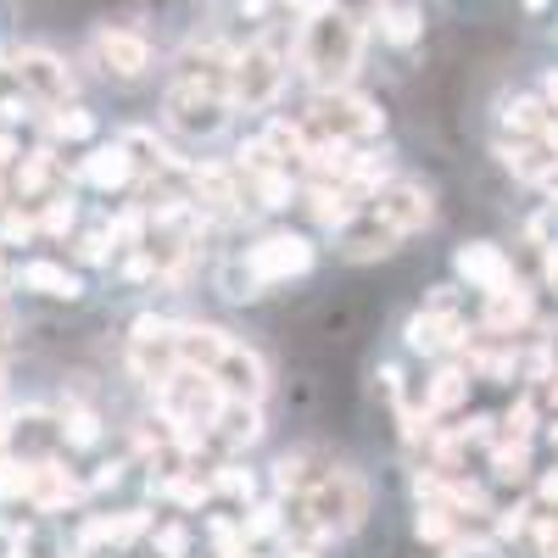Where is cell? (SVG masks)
<instances>
[{
	"label": "cell",
	"instance_id": "6da1fadb",
	"mask_svg": "<svg viewBox=\"0 0 558 558\" xmlns=\"http://www.w3.org/2000/svg\"><path fill=\"white\" fill-rule=\"evenodd\" d=\"M357 51H363V23H352L347 12L324 7L302 23V68L318 89H341L357 68Z\"/></svg>",
	"mask_w": 558,
	"mask_h": 558
},
{
	"label": "cell",
	"instance_id": "7a4b0ae2",
	"mask_svg": "<svg viewBox=\"0 0 558 558\" xmlns=\"http://www.w3.org/2000/svg\"><path fill=\"white\" fill-rule=\"evenodd\" d=\"M302 514H307V525H313L318 536H347V531H357L363 514H368V492H363L357 475L330 470V475H318V481L307 486Z\"/></svg>",
	"mask_w": 558,
	"mask_h": 558
},
{
	"label": "cell",
	"instance_id": "3957f363",
	"mask_svg": "<svg viewBox=\"0 0 558 558\" xmlns=\"http://www.w3.org/2000/svg\"><path fill=\"white\" fill-rule=\"evenodd\" d=\"M380 107L352 96V89H324L307 112V140H324V146H347V140H363V134H380Z\"/></svg>",
	"mask_w": 558,
	"mask_h": 558
},
{
	"label": "cell",
	"instance_id": "277c9868",
	"mask_svg": "<svg viewBox=\"0 0 558 558\" xmlns=\"http://www.w3.org/2000/svg\"><path fill=\"white\" fill-rule=\"evenodd\" d=\"M363 213L380 218L397 241H408V235H418V229L430 223V191L413 184V179H391V184H380V191L363 202Z\"/></svg>",
	"mask_w": 558,
	"mask_h": 558
},
{
	"label": "cell",
	"instance_id": "5b68a950",
	"mask_svg": "<svg viewBox=\"0 0 558 558\" xmlns=\"http://www.w3.org/2000/svg\"><path fill=\"white\" fill-rule=\"evenodd\" d=\"M286 84V68H279L274 45H246V51L229 62V101L235 107H268Z\"/></svg>",
	"mask_w": 558,
	"mask_h": 558
},
{
	"label": "cell",
	"instance_id": "8992f818",
	"mask_svg": "<svg viewBox=\"0 0 558 558\" xmlns=\"http://www.w3.org/2000/svg\"><path fill=\"white\" fill-rule=\"evenodd\" d=\"M241 263L252 268L257 286H286V279H296V274L313 268V241L307 235H263Z\"/></svg>",
	"mask_w": 558,
	"mask_h": 558
},
{
	"label": "cell",
	"instance_id": "52a82bcc",
	"mask_svg": "<svg viewBox=\"0 0 558 558\" xmlns=\"http://www.w3.org/2000/svg\"><path fill=\"white\" fill-rule=\"evenodd\" d=\"M223 96L213 84H191V78H179L173 89H168V123L179 129V134H196V140H207V134H218L223 129Z\"/></svg>",
	"mask_w": 558,
	"mask_h": 558
},
{
	"label": "cell",
	"instance_id": "ba28073f",
	"mask_svg": "<svg viewBox=\"0 0 558 558\" xmlns=\"http://www.w3.org/2000/svg\"><path fill=\"white\" fill-rule=\"evenodd\" d=\"M129 363H134L151 386H162L173 368H179V324H168V318H140V324H134V341H129Z\"/></svg>",
	"mask_w": 558,
	"mask_h": 558
},
{
	"label": "cell",
	"instance_id": "9c48e42d",
	"mask_svg": "<svg viewBox=\"0 0 558 558\" xmlns=\"http://www.w3.org/2000/svg\"><path fill=\"white\" fill-rule=\"evenodd\" d=\"M12 73H17V84L28 89V96L45 101V107H68V96H73V78H68V68L51 51H17Z\"/></svg>",
	"mask_w": 558,
	"mask_h": 558
},
{
	"label": "cell",
	"instance_id": "30bf717a",
	"mask_svg": "<svg viewBox=\"0 0 558 558\" xmlns=\"http://www.w3.org/2000/svg\"><path fill=\"white\" fill-rule=\"evenodd\" d=\"M23 497L39 508V514H57V508H68V502H78V497H84V486H78L68 470H57L51 458H39V463H28Z\"/></svg>",
	"mask_w": 558,
	"mask_h": 558
},
{
	"label": "cell",
	"instance_id": "8fae6325",
	"mask_svg": "<svg viewBox=\"0 0 558 558\" xmlns=\"http://www.w3.org/2000/svg\"><path fill=\"white\" fill-rule=\"evenodd\" d=\"M458 274L470 279L475 291H486V296H497V291H508L514 286V263H508L497 246H486V241H475V246H458Z\"/></svg>",
	"mask_w": 558,
	"mask_h": 558
},
{
	"label": "cell",
	"instance_id": "7c38bea8",
	"mask_svg": "<svg viewBox=\"0 0 558 558\" xmlns=\"http://www.w3.org/2000/svg\"><path fill=\"white\" fill-rule=\"evenodd\" d=\"M96 57H101L107 73L140 78V73L151 68V45L140 39V34H129V28H101V34H96Z\"/></svg>",
	"mask_w": 558,
	"mask_h": 558
},
{
	"label": "cell",
	"instance_id": "4fadbf2b",
	"mask_svg": "<svg viewBox=\"0 0 558 558\" xmlns=\"http://www.w3.org/2000/svg\"><path fill=\"white\" fill-rule=\"evenodd\" d=\"M17 286L23 291H39V296H51V302H73L84 286H78V274L62 268V263H23L17 268Z\"/></svg>",
	"mask_w": 558,
	"mask_h": 558
},
{
	"label": "cell",
	"instance_id": "5bb4252c",
	"mask_svg": "<svg viewBox=\"0 0 558 558\" xmlns=\"http://www.w3.org/2000/svg\"><path fill=\"white\" fill-rule=\"evenodd\" d=\"M129 179H134L129 146H101V151L84 157V184H96V191H123Z\"/></svg>",
	"mask_w": 558,
	"mask_h": 558
},
{
	"label": "cell",
	"instance_id": "9a60e30c",
	"mask_svg": "<svg viewBox=\"0 0 558 558\" xmlns=\"http://www.w3.org/2000/svg\"><path fill=\"white\" fill-rule=\"evenodd\" d=\"M452 341H458V318H452V313L425 307V313L408 318V347H413V352H447Z\"/></svg>",
	"mask_w": 558,
	"mask_h": 558
},
{
	"label": "cell",
	"instance_id": "2e32d148",
	"mask_svg": "<svg viewBox=\"0 0 558 558\" xmlns=\"http://www.w3.org/2000/svg\"><path fill=\"white\" fill-rule=\"evenodd\" d=\"M134 536H146V514H118V520H89L84 525V536H78V553H89V547H101V542H112V547H123V542H134Z\"/></svg>",
	"mask_w": 558,
	"mask_h": 558
},
{
	"label": "cell",
	"instance_id": "e0dca14e",
	"mask_svg": "<svg viewBox=\"0 0 558 558\" xmlns=\"http://www.w3.org/2000/svg\"><path fill=\"white\" fill-rule=\"evenodd\" d=\"M218 436H223L229 447L257 441V436H263V425H257V402H223V413H218Z\"/></svg>",
	"mask_w": 558,
	"mask_h": 558
},
{
	"label": "cell",
	"instance_id": "ac0fdd59",
	"mask_svg": "<svg viewBox=\"0 0 558 558\" xmlns=\"http://www.w3.org/2000/svg\"><path fill=\"white\" fill-rule=\"evenodd\" d=\"M486 302H492V307H486L492 330H514V324L531 318V291H520V286H508V291H497V296H486Z\"/></svg>",
	"mask_w": 558,
	"mask_h": 558
},
{
	"label": "cell",
	"instance_id": "d6986e66",
	"mask_svg": "<svg viewBox=\"0 0 558 558\" xmlns=\"http://www.w3.org/2000/svg\"><path fill=\"white\" fill-rule=\"evenodd\" d=\"M380 34L391 45H413L418 34H425V12L418 7H380Z\"/></svg>",
	"mask_w": 558,
	"mask_h": 558
},
{
	"label": "cell",
	"instance_id": "ffe728a7",
	"mask_svg": "<svg viewBox=\"0 0 558 558\" xmlns=\"http://www.w3.org/2000/svg\"><path fill=\"white\" fill-rule=\"evenodd\" d=\"M463 391H470V375H463V368H441V375L430 380L425 408H430V413H452V408L463 402Z\"/></svg>",
	"mask_w": 558,
	"mask_h": 558
},
{
	"label": "cell",
	"instance_id": "44dd1931",
	"mask_svg": "<svg viewBox=\"0 0 558 558\" xmlns=\"http://www.w3.org/2000/svg\"><path fill=\"white\" fill-rule=\"evenodd\" d=\"M502 123H508V129H520V134H547L553 112H547L536 96H514V101H508V112H502Z\"/></svg>",
	"mask_w": 558,
	"mask_h": 558
},
{
	"label": "cell",
	"instance_id": "7402d4cb",
	"mask_svg": "<svg viewBox=\"0 0 558 558\" xmlns=\"http://www.w3.org/2000/svg\"><path fill=\"white\" fill-rule=\"evenodd\" d=\"M62 441L68 447H96L101 441V418L89 413V408H68L62 413Z\"/></svg>",
	"mask_w": 558,
	"mask_h": 558
},
{
	"label": "cell",
	"instance_id": "603a6c76",
	"mask_svg": "<svg viewBox=\"0 0 558 558\" xmlns=\"http://www.w3.org/2000/svg\"><path fill=\"white\" fill-rule=\"evenodd\" d=\"M57 179V157L51 151H34V157H23V173H17V191L23 196H39L45 184Z\"/></svg>",
	"mask_w": 558,
	"mask_h": 558
},
{
	"label": "cell",
	"instance_id": "cb8c5ba5",
	"mask_svg": "<svg viewBox=\"0 0 558 558\" xmlns=\"http://www.w3.org/2000/svg\"><path fill=\"white\" fill-rule=\"evenodd\" d=\"M492 470L502 475V481H520L525 475V441L514 436V441H497L492 447Z\"/></svg>",
	"mask_w": 558,
	"mask_h": 558
},
{
	"label": "cell",
	"instance_id": "d4e9b609",
	"mask_svg": "<svg viewBox=\"0 0 558 558\" xmlns=\"http://www.w3.org/2000/svg\"><path fill=\"white\" fill-rule=\"evenodd\" d=\"M213 492H223V497H241V502H252L257 481H252V470H235V463H223V470L213 475Z\"/></svg>",
	"mask_w": 558,
	"mask_h": 558
},
{
	"label": "cell",
	"instance_id": "484cf974",
	"mask_svg": "<svg viewBox=\"0 0 558 558\" xmlns=\"http://www.w3.org/2000/svg\"><path fill=\"white\" fill-rule=\"evenodd\" d=\"M17 558H62L51 531H17Z\"/></svg>",
	"mask_w": 558,
	"mask_h": 558
},
{
	"label": "cell",
	"instance_id": "4316f807",
	"mask_svg": "<svg viewBox=\"0 0 558 558\" xmlns=\"http://www.w3.org/2000/svg\"><path fill=\"white\" fill-rule=\"evenodd\" d=\"M89 129H96V118L78 112V107H68V112H57V118H51V134H57V140H84Z\"/></svg>",
	"mask_w": 558,
	"mask_h": 558
},
{
	"label": "cell",
	"instance_id": "83f0119b",
	"mask_svg": "<svg viewBox=\"0 0 558 558\" xmlns=\"http://www.w3.org/2000/svg\"><path fill=\"white\" fill-rule=\"evenodd\" d=\"M151 547L162 558H184V553H191V531H184V525H162V531H151Z\"/></svg>",
	"mask_w": 558,
	"mask_h": 558
},
{
	"label": "cell",
	"instance_id": "f1b7e54d",
	"mask_svg": "<svg viewBox=\"0 0 558 558\" xmlns=\"http://www.w3.org/2000/svg\"><path fill=\"white\" fill-rule=\"evenodd\" d=\"M34 223H39V235H62V229H73V202H45Z\"/></svg>",
	"mask_w": 558,
	"mask_h": 558
},
{
	"label": "cell",
	"instance_id": "f546056e",
	"mask_svg": "<svg viewBox=\"0 0 558 558\" xmlns=\"http://www.w3.org/2000/svg\"><path fill=\"white\" fill-rule=\"evenodd\" d=\"M279 531V508L274 502H257L252 520H241V536H274Z\"/></svg>",
	"mask_w": 558,
	"mask_h": 558
},
{
	"label": "cell",
	"instance_id": "4dcf8cb0",
	"mask_svg": "<svg viewBox=\"0 0 558 558\" xmlns=\"http://www.w3.org/2000/svg\"><path fill=\"white\" fill-rule=\"evenodd\" d=\"M28 235H39V223L23 218V213H12L7 223H0V241H7V246H17V241H28Z\"/></svg>",
	"mask_w": 558,
	"mask_h": 558
},
{
	"label": "cell",
	"instance_id": "1f68e13d",
	"mask_svg": "<svg viewBox=\"0 0 558 558\" xmlns=\"http://www.w3.org/2000/svg\"><path fill=\"white\" fill-rule=\"evenodd\" d=\"M336 12H347L352 23H363V17H380V0H330Z\"/></svg>",
	"mask_w": 558,
	"mask_h": 558
},
{
	"label": "cell",
	"instance_id": "d6a6232c",
	"mask_svg": "<svg viewBox=\"0 0 558 558\" xmlns=\"http://www.w3.org/2000/svg\"><path fill=\"white\" fill-rule=\"evenodd\" d=\"M78 263H107V235H84L78 241Z\"/></svg>",
	"mask_w": 558,
	"mask_h": 558
},
{
	"label": "cell",
	"instance_id": "836d02e7",
	"mask_svg": "<svg viewBox=\"0 0 558 558\" xmlns=\"http://www.w3.org/2000/svg\"><path fill=\"white\" fill-rule=\"evenodd\" d=\"M447 558H497V547H481V542H470V547H452Z\"/></svg>",
	"mask_w": 558,
	"mask_h": 558
},
{
	"label": "cell",
	"instance_id": "e575fe53",
	"mask_svg": "<svg viewBox=\"0 0 558 558\" xmlns=\"http://www.w3.org/2000/svg\"><path fill=\"white\" fill-rule=\"evenodd\" d=\"M12 157H17V140H12V134H7V129H0V168H7V162H12Z\"/></svg>",
	"mask_w": 558,
	"mask_h": 558
},
{
	"label": "cell",
	"instance_id": "d590c367",
	"mask_svg": "<svg viewBox=\"0 0 558 558\" xmlns=\"http://www.w3.org/2000/svg\"><path fill=\"white\" fill-rule=\"evenodd\" d=\"M0 558H17V531H0Z\"/></svg>",
	"mask_w": 558,
	"mask_h": 558
},
{
	"label": "cell",
	"instance_id": "8d00e7d4",
	"mask_svg": "<svg viewBox=\"0 0 558 558\" xmlns=\"http://www.w3.org/2000/svg\"><path fill=\"white\" fill-rule=\"evenodd\" d=\"M542 497H547V502H558V470H553V475L542 481Z\"/></svg>",
	"mask_w": 558,
	"mask_h": 558
},
{
	"label": "cell",
	"instance_id": "74e56055",
	"mask_svg": "<svg viewBox=\"0 0 558 558\" xmlns=\"http://www.w3.org/2000/svg\"><path fill=\"white\" fill-rule=\"evenodd\" d=\"M547 96H553V107H558V73H547Z\"/></svg>",
	"mask_w": 558,
	"mask_h": 558
},
{
	"label": "cell",
	"instance_id": "f35d334b",
	"mask_svg": "<svg viewBox=\"0 0 558 558\" xmlns=\"http://www.w3.org/2000/svg\"><path fill=\"white\" fill-rule=\"evenodd\" d=\"M547 274H553V279H558V252H547Z\"/></svg>",
	"mask_w": 558,
	"mask_h": 558
},
{
	"label": "cell",
	"instance_id": "ab89813d",
	"mask_svg": "<svg viewBox=\"0 0 558 558\" xmlns=\"http://www.w3.org/2000/svg\"><path fill=\"white\" fill-rule=\"evenodd\" d=\"M286 7H296V12H313V0H286Z\"/></svg>",
	"mask_w": 558,
	"mask_h": 558
},
{
	"label": "cell",
	"instance_id": "60d3db41",
	"mask_svg": "<svg viewBox=\"0 0 558 558\" xmlns=\"http://www.w3.org/2000/svg\"><path fill=\"white\" fill-rule=\"evenodd\" d=\"M291 558H313V553H291Z\"/></svg>",
	"mask_w": 558,
	"mask_h": 558
},
{
	"label": "cell",
	"instance_id": "b9f144b4",
	"mask_svg": "<svg viewBox=\"0 0 558 558\" xmlns=\"http://www.w3.org/2000/svg\"><path fill=\"white\" fill-rule=\"evenodd\" d=\"M0 286H7V274H0Z\"/></svg>",
	"mask_w": 558,
	"mask_h": 558
}]
</instances>
